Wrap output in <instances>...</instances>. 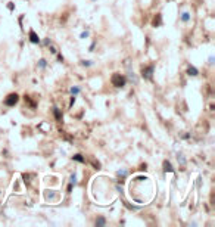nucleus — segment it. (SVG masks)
Here are the masks:
<instances>
[{
	"mask_svg": "<svg viewBox=\"0 0 215 227\" xmlns=\"http://www.w3.org/2000/svg\"><path fill=\"white\" fill-rule=\"evenodd\" d=\"M10 97H12V99H9V100H6V103H7V105H12L13 102H16V100H18V99H16V97H18L16 94H12Z\"/></svg>",
	"mask_w": 215,
	"mask_h": 227,
	"instance_id": "1",
	"label": "nucleus"
},
{
	"mask_svg": "<svg viewBox=\"0 0 215 227\" xmlns=\"http://www.w3.org/2000/svg\"><path fill=\"white\" fill-rule=\"evenodd\" d=\"M181 19H183L184 22H187V21L190 19V13H189V12H184V13L181 15Z\"/></svg>",
	"mask_w": 215,
	"mask_h": 227,
	"instance_id": "2",
	"label": "nucleus"
},
{
	"mask_svg": "<svg viewBox=\"0 0 215 227\" xmlns=\"http://www.w3.org/2000/svg\"><path fill=\"white\" fill-rule=\"evenodd\" d=\"M189 74H190V75H197V70L193 68V67H190V68H189Z\"/></svg>",
	"mask_w": 215,
	"mask_h": 227,
	"instance_id": "3",
	"label": "nucleus"
},
{
	"mask_svg": "<svg viewBox=\"0 0 215 227\" xmlns=\"http://www.w3.org/2000/svg\"><path fill=\"white\" fill-rule=\"evenodd\" d=\"M71 93H72V94H78V93H80V87H72L71 88Z\"/></svg>",
	"mask_w": 215,
	"mask_h": 227,
	"instance_id": "4",
	"label": "nucleus"
},
{
	"mask_svg": "<svg viewBox=\"0 0 215 227\" xmlns=\"http://www.w3.org/2000/svg\"><path fill=\"white\" fill-rule=\"evenodd\" d=\"M31 41H33V43H38V38L36 37L34 33H31Z\"/></svg>",
	"mask_w": 215,
	"mask_h": 227,
	"instance_id": "5",
	"label": "nucleus"
},
{
	"mask_svg": "<svg viewBox=\"0 0 215 227\" xmlns=\"http://www.w3.org/2000/svg\"><path fill=\"white\" fill-rule=\"evenodd\" d=\"M165 170H166V171H172V168H171V164H169V162H165Z\"/></svg>",
	"mask_w": 215,
	"mask_h": 227,
	"instance_id": "6",
	"label": "nucleus"
},
{
	"mask_svg": "<svg viewBox=\"0 0 215 227\" xmlns=\"http://www.w3.org/2000/svg\"><path fill=\"white\" fill-rule=\"evenodd\" d=\"M38 65H40V68H44V67H46V61H44V59H41Z\"/></svg>",
	"mask_w": 215,
	"mask_h": 227,
	"instance_id": "7",
	"label": "nucleus"
},
{
	"mask_svg": "<svg viewBox=\"0 0 215 227\" xmlns=\"http://www.w3.org/2000/svg\"><path fill=\"white\" fill-rule=\"evenodd\" d=\"M75 178H77V177H75V174H72L71 175V183H74V184H75V181H77Z\"/></svg>",
	"mask_w": 215,
	"mask_h": 227,
	"instance_id": "8",
	"label": "nucleus"
},
{
	"mask_svg": "<svg viewBox=\"0 0 215 227\" xmlns=\"http://www.w3.org/2000/svg\"><path fill=\"white\" fill-rule=\"evenodd\" d=\"M75 159H77V161H81V162H83V158H81V155H77V157H75Z\"/></svg>",
	"mask_w": 215,
	"mask_h": 227,
	"instance_id": "9",
	"label": "nucleus"
},
{
	"mask_svg": "<svg viewBox=\"0 0 215 227\" xmlns=\"http://www.w3.org/2000/svg\"><path fill=\"white\" fill-rule=\"evenodd\" d=\"M209 64H211V65L214 64V56H211V58H209Z\"/></svg>",
	"mask_w": 215,
	"mask_h": 227,
	"instance_id": "10",
	"label": "nucleus"
},
{
	"mask_svg": "<svg viewBox=\"0 0 215 227\" xmlns=\"http://www.w3.org/2000/svg\"><path fill=\"white\" fill-rule=\"evenodd\" d=\"M87 35H89V33H87V31H86V33H83V34H81V37H83V38H84V37H87Z\"/></svg>",
	"mask_w": 215,
	"mask_h": 227,
	"instance_id": "11",
	"label": "nucleus"
}]
</instances>
